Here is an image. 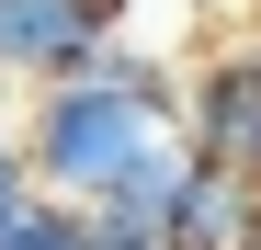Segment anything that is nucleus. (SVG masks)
I'll return each instance as SVG.
<instances>
[{
	"label": "nucleus",
	"mask_w": 261,
	"mask_h": 250,
	"mask_svg": "<svg viewBox=\"0 0 261 250\" xmlns=\"http://www.w3.org/2000/svg\"><path fill=\"white\" fill-rule=\"evenodd\" d=\"M170 137V125L137 103V91H114V80H57V91H23V159H34V193H57V205H102L137 159Z\"/></svg>",
	"instance_id": "obj_1"
},
{
	"label": "nucleus",
	"mask_w": 261,
	"mask_h": 250,
	"mask_svg": "<svg viewBox=\"0 0 261 250\" xmlns=\"http://www.w3.org/2000/svg\"><path fill=\"white\" fill-rule=\"evenodd\" d=\"M170 137H182L204 171H250V182H261V68H250L239 34L193 57V80H182V125H170Z\"/></svg>",
	"instance_id": "obj_2"
},
{
	"label": "nucleus",
	"mask_w": 261,
	"mask_h": 250,
	"mask_svg": "<svg viewBox=\"0 0 261 250\" xmlns=\"http://www.w3.org/2000/svg\"><path fill=\"white\" fill-rule=\"evenodd\" d=\"M114 12L102 0H0V68L12 91H57V80H91L114 57Z\"/></svg>",
	"instance_id": "obj_3"
},
{
	"label": "nucleus",
	"mask_w": 261,
	"mask_h": 250,
	"mask_svg": "<svg viewBox=\"0 0 261 250\" xmlns=\"http://www.w3.org/2000/svg\"><path fill=\"white\" fill-rule=\"evenodd\" d=\"M170 250H261V182L193 159V193H182V216H170Z\"/></svg>",
	"instance_id": "obj_4"
},
{
	"label": "nucleus",
	"mask_w": 261,
	"mask_h": 250,
	"mask_svg": "<svg viewBox=\"0 0 261 250\" xmlns=\"http://www.w3.org/2000/svg\"><path fill=\"white\" fill-rule=\"evenodd\" d=\"M0 250H91V205H57V193H34V205H23V228L0 239Z\"/></svg>",
	"instance_id": "obj_5"
},
{
	"label": "nucleus",
	"mask_w": 261,
	"mask_h": 250,
	"mask_svg": "<svg viewBox=\"0 0 261 250\" xmlns=\"http://www.w3.org/2000/svg\"><path fill=\"white\" fill-rule=\"evenodd\" d=\"M23 205H34V159H23V114L0 125V239L23 228Z\"/></svg>",
	"instance_id": "obj_6"
},
{
	"label": "nucleus",
	"mask_w": 261,
	"mask_h": 250,
	"mask_svg": "<svg viewBox=\"0 0 261 250\" xmlns=\"http://www.w3.org/2000/svg\"><path fill=\"white\" fill-rule=\"evenodd\" d=\"M239 46H250V68H261V23H239Z\"/></svg>",
	"instance_id": "obj_7"
},
{
	"label": "nucleus",
	"mask_w": 261,
	"mask_h": 250,
	"mask_svg": "<svg viewBox=\"0 0 261 250\" xmlns=\"http://www.w3.org/2000/svg\"><path fill=\"white\" fill-rule=\"evenodd\" d=\"M0 125H12V68H0Z\"/></svg>",
	"instance_id": "obj_8"
},
{
	"label": "nucleus",
	"mask_w": 261,
	"mask_h": 250,
	"mask_svg": "<svg viewBox=\"0 0 261 250\" xmlns=\"http://www.w3.org/2000/svg\"><path fill=\"white\" fill-rule=\"evenodd\" d=\"M102 12H114V23H125V12H137V0H102Z\"/></svg>",
	"instance_id": "obj_9"
},
{
	"label": "nucleus",
	"mask_w": 261,
	"mask_h": 250,
	"mask_svg": "<svg viewBox=\"0 0 261 250\" xmlns=\"http://www.w3.org/2000/svg\"><path fill=\"white\" fill-rule=\"evenodd\" d=\"M239 23H261V0H239Z\"/></svg>",
	"instance_id": "obj_10"
}]
</instances>
